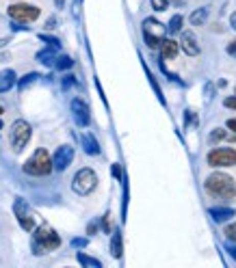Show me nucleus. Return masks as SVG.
<instances>
[{
	"label": "nucleus",
	"mask_w": 236,
	"mask_h": 268,
	"mask_svg": "<svg viewBox=\"0 0 236 268\" xmlns=\"http://www.w3.org/2000/svg\"><path fill=\"white\" fill-rule=\"evenodd\" d=\"M204 188L208 195L221 197V199H234L236 197V182L228 173H213L204 182Z\"/></svg>",
	"instance_id": "1"
},
{
	"label": "nucleus",
	"mask_w": 236,
	"mask_h": 268,
	"mask_svg": "<svg viewBox=\"0 0 236 268\" xmlns=\"http://www.w3.org/2000/svg\"><path fill=\"white\" fill-rule=\"evenodd\" d=\"M59 245H61V238H59V234L54 232L52 227H48V225L37 227V232H35V240H33L35 253L54 251V249H59Z\"/></svg>",
	"instance_id": "2"
},
{
	"label": "nucleus",
	"mask_w": 236,
	"mask_h": 268,
	"mask_svg": "<svg viewBox=\"0 0 236 268\" xmlns=\"http://www.w3.org/2000/svg\"><path fill=\"white\" fill-rule=\"evenodd\" d=\"M52 171V158L46 150H37L24 162V173L29 175H48Z\"/></svg>",
	"instance_id": "3"
},
{
	"label": "nucleus",
	"mask_w": 236,
	"mask_h": 268,
	"mask_svg": "<svg viewBox=\"0 0 236 268\" xmlns=\"http://www.w3.org/2000/svg\"><path fill=\"white\" fill-rule=\"evenodd\" d=\"M96 186H98V175L91 169H80L74 175V180H72V190L76 195H89V192H93Z\"/></svg>",
	"instance_id": "4"
},
{
	"label": "nucleus",
	"mask_w": 236,
	"mask_h": 268,
	"mask_svg": "<svg viewBox=\"0 0 236 268\" xmlns=\"http://www.w3.org/2000/svg\"><path fill=\"white\" fill-rule=\"evenodd\" d=\"M9 141H11L13 152H22L26 147V143L31 141V126L26 121H22V119L13 121L11 132H9Z\"/></svg>",
	"instance_id": "5"
},
{
	"label": "nucleus",
	"mask_w": 236,
	"mask_h": 268,
	"mask_svg": "<svg viewBox=\"0 0 236 268\" xmlns=\"http://www.w3.org/2000/svg\"><path fill=\"white\" fill-rule=\"evenodd\" d=\"M206 160L210 167H234L236 164V150H230V147H215V150L208 152Z\"/></svg>",
	"instance_id": "6"
},
{
	"label": "nucleus",
	"mask_w": 236,
	"mask_h": 268,
	"mask_svg": "<svg viewBox=\"0 0 236 268\" xmlns=\"http://www.w3.org/2000/svg\"><path fill=\"white\" fill-rule=\"evenodd\" d=\"M143 37L150 48H158L160 41L165 39V26L156 20H152V17H148V20L143 22Z\"/></svg>",
	"instance_id": "7"
},
{
	"label": "nucleus",
	"mask_w": 236,
	"mask_h": 268,
	"mask_svg": "<svg viewBox=\"0 0 236 268\" xmlns=\"http://www.w3.org/2000/svg\"><path fill=\"white\" fill-rule=\"evenodd\" d=\"M9 17L15 22H33L39 17V9L35 5H26V3L11 5L9 7Z\"/></svg>",
	"instance_id": "8"
},
{
	"label": "nucleus",
	"mask_w": 236,
	"mask_h": 268,
	"mask_svg": "<svg viewBox=\"0 0 236 268\" xmlns=\"http://www.w3.org/2000/svg\"><path fill=\"white\" fill-rule=\"evenodd\" d=\"M72 160H74V147L69 145H61L57 152H54V158H52V169L57 171H65Z\"/></svg>",
	"instance_id": "9"
},
{
	"label": "nucleus",
	"mask_w": 236,
	"mask_h": 268,
	"mask_svg": "<svg viewBox=\"0 0 236 268\" xmlns=\"http://www.w3.org/2000/svg\"><path fill=\"white\" fill-rule=\"evenodd\" d=\"M13 210H15V216H17V221H20L22 229L31 232V229L35 227V221H33V212H31V208L26 206V201L17 199V201H15V206H13Z\"/></svg>",
	"instance_id": "10"
},
{
	"label": "nucleus",
	"mask_w": 236,
	"mask_h": 268,
	"mask_svg": "<svg viewBox=\"0 0 236 268\" xmlns=\"http://www.w3.org/2000/svg\"><path fill=\"white\" fill-rule=\"evenodd\" d=\"M72 115H74V121H76L80 128H87L89 121H91V115H89V106H87L80 98L72 100Z\"/></svg>",
	"instance_id": "11"
},
{
	"label": "nucleus",
	"mask_w": 236,
	"mask_h": 268,
	"mask_svg": "<svg viewBox=\"0 0 236 268\" xmlns=\"http://www.w3.org/2000/svg\"><path fill=\"white\" fill-rule=\"evenodd\" d=\"M178 45L188 54V57H197V54H199V43H197L195 35L191 33V31H184V33H182V39H180Z\"/></svg>",
	"instance_id": "12"
},
{
	"label": "nucleus",
	"mask_w": 236,
	"mask_h": 268,
	"mask_svg": "<svg viewBox=\"0 0 236 268\" xmlns=\"http://www.w3.org/2000/svg\"><path fill=\"white\" fill-rule=\"evenodd\" d=\"M13 85H15V71L13 69H3V71H0V93H7Z\"/></svg>",
	"instance_id": "13"
},
{
	"label": "nucleus",
	"mask_w": 236,
	"mask_h": 268,
	"mask_svg": "<svg viewBox=\"0 0 236 268\" xmlns=\"http://www.w3.org/2000/svg\"><path fill=\"white\" fill-rule=\"evenodd\" d=\"M180 50V45L174 39H162L160 41V52H162V59H176V54Z\"/></svg>",
	"instance_id": "14"
},
{
	"label": "nucleus",
	"mask_w": 236,
	"mask_h": 268,
	"mask_svg": "<svg viewBox=\"0 0 236 268\" xmlns=\"http://www.w3.org/2000/svg\"><path fill=\"white\" fill-rule=\"evenodd\" d=\"M210 216H213L215 223H225L228 218L236 216V212L232 208H213L210 210Z\"/></svg>",
	"instance_id": "15"
},
{
	"label": "nucleus",
	"mask_w": 236,
	"mask_h": 268,
	"mask_svg": "<svg viewBox=\"0 0 236 268\" xmlns=\"http://www.w3.org/2000/svg\"><path fill=\"white\" fill-rule=\"evenodd\" d=\"M83 147H85V152L91 154V156H98V154H100V145H98V141H96L93 134H83Z\"/></svg>",
	"instance_id": "16"
},
{
	"label": "nucleus",
	"mask_w": 236,
	"mask_h": 268,
	"mask_svg": "<svg viewBox=\"0 0 236 268\" xmlns=\"http://www.w3.org/2000/svg\"><path fill=\"white\" fill-rule=\"evenodd\" d=\"M122 234L120 232H113V240H111V253H113V257H117L120 260L122 257Z\"/></svg>",
	"instance_id": "17"
},
{
	"label": "nucleus",
	"mask_w": 236,
	"mask_h": 268,
	"mask_svg": "<svg viewBox=\"0 0 236 268\" xmlns=\"http://www.w3.org/2000/svg\"><path fill=\"white\" fill-rule=\"evenodd\" d=\"M208 17V9H197V11L191 13V24L193 26H202Z\"/></svg>",
	"instance_id": "18"
},
{
	"label": "nucleus",
	"mask_w": 236,
	"mask_h": 268,
	"mask_svg": "<svg viewBox=\"0 0 236 268\" xmlns=\"http://www.w3.org/2000/svg\"><path fill=\"white\" fill-rule=\"evenodd\" d=\"M182 24H184V17L182 15H174L169 20V26H167V31L171 33V35H176V33H180L182 31Z\"/></svg>",
	"instance_id": "19"
},
{
	"label": "nucleus",
	"mask_w": 236,
	"mask_h": 268,
	"mask_svg": "<svg viewBox=\"0 0 236 268\" xmlns=\"http://www.w3.org/2000/svg\"><path fill=\"white\" fill-rule=\"evenodd\" d=\"M78 262L83 264V266H91V268H100L102 264H100L96 257H89V255H85V253H78Z\"/></svg>",
	"instance_id": "20"
},
{
	"label": "nucleus",
	"mask_w": 236,
	"mask_h": 268,
	"mask_svg": "<svg viewBox=\"0 0 236 268\" xmlns=\"http://www.w3.org/2000/svg\"><path fill=\"white\" fill-rule=\"evenodd\" d=\"M72 65H74V61H72L69 57H57L54 59V67L57 69H69Z\"/></svg>",
	"instance_id": "21"
},
{
	"label": "nucleus",
	"mask_w": 236,
	"mask_h": 268,
	"mask_svg": "<svg viewBox=\"0 0 236 268\" xmlns=\"http://www.w3.org/2000/svg\"><path fill=\"white\" fill-rule=\"evenodd\" d=\"M223 138H225V130H223V128H215V130L210 132V136H208V143L215 145V143L223 141Z\"/></svg>",
	"instance_id": "22"
},
{
	"label": "nucleus",
	"mask_w": 236,
	"mask_h": 268,
	"mask_svg": "<svg viewBox=\"0 0 236 268\" xmlns=\"http://www.w3.org/2000/svg\"><path fill=\"white\" fill-rule=\"evenodd\" d=\"M37 59H39L41 63H46V65H54V52H52V48H50V50L39 52V54H37Z\"/></svg>",
	"instance_id": "23"
},
{
	"label": "nucleus",
	"mask_w": 236,
	"mask_h": 268,
	"mask_svg": "<svg viewBox=\"0 0 236 268\" xmlns=\"http://www.w3.org/2000/svg\"><path fill=\"white\" fill-rule=\"evenodd\" d=\"M150 3H152L154 11H165V9L169 7V0H150Z\"/></svg>",
	"instance_id": "24"
},
{
	"label": "nucleus",
	"mask_w": 236,
	"mask_h": 268,
	"mask_svg": "<svg viewBox=\"0 0 236 268\" xmlns=\"http://www.w3.org/2000/svg\"><path fill=\"white\" fill-rule=\"evenodd\" d=\"M37 78H39V74H29V76H24V78L20 80V89H26V87L31 85V82H35Z\"/></svg>",
	"instance_id": "25"
},
{
	"label": "nucleus",
	"mask_w": 236,
	"mask_h": 268,
	"mask_svg": "<svg viewBox=\"0 0 236 268\" xmlns=\"http://www.w3.org/2000/svg\"><path fill=\"white\" fill-rule=\"evenodd\" d=\"M225 238H228L230 240V242H236V223H232V225H228V227H225Z\"/></svg>",
	"instance_id": "26"
},
{
	"label": "nucleus",
	"mask_w": 236,
	"mask_h": 268,
	"mask_svg": "<svg viewBox=\"0 0 236 268\" xmlns=\"http://www.w3.org/2000/svg\"><path fill=\"white\" fill-rule=\"evenodd\" d=\"M41 41H46L52 50H59V45H61L59 39H54V37H48V35H41Z\"/></svg>",
	"instance_id": "27"
},
{
	"label": "nucleus",
	"mask_w": 236,
	"mask_h": 268,
	"mask_svg": "<svg viewBox=\"0 0 236 268\" xmlns=\"http://www.w3.org/2000/svg\"><path fill=\"white\" fill-rule=\"evenodd\" d=\"M225 52H228L230 57L236 59V41H230V43H228V48H225Z\"/></svg>",
	"instance_id": "28"
},
{
	"label": "nucleus",
	"mask_w": 236,
	"mask_h": 268,
	"mask_svg": "<svg viewBox=\"0 0 236 268\" xmlns=\"http://www.w3.org/2000/svg\"><path fill=\"white\" fill-rule=\"evenodd\" d=\"M223 104L228 106V108H236V95H234V98H225V100H223Z\"/></svg>",
	"instance_id": "29"
},
{
	"label": "nucleus",
	"mask_w": 236,
	"mask_h": 268,
	"mask_svg": "<svg viewBox=\"0 0 236 268\" xmlns=\"http://www.w3.org/2000/svg\"><path fill=\"white\" fill-rule=\"evenodd\" d=\"M72 245H74L76 249H80V247L87 245V238H76V240H72Z\"/></svg>",
	"instance_id": "30"
},
{
	"label": "nucleus",
	"mask_w": 236,
	"mask_h": 268,
	"mask_svg": "<svg viewBox=\"0 0 236 268\" xmlns=\"http://www.w3.org/2000/svg\"><path fill=\"white\" fill-rule=\"evenodd\" d=\"M228 253H230V255L234 257V260H236V242H234V245H232V242L228 245Z\"/></svg>",
	"instance_id": "31"
},
{
	"label": "nucleus",
	"mask_w": 236,
	"mask_h": 268,
	"mask_svg": "<svg viewBox=\"0 0 236 268\" xmlns=\"http://www.w3.org/2000/svg\"><path fill=\"white\" fill-rule=\"evenodd\" d=\"M213 100V85H208L206 87V102H210Z\"/></svg>",
	"instance_id": "32"
},
{
	"label": "nucleus",
	"mask_w": 236,
	"mask_h": 268,
	"mask_svg": "<svg viewBox=\"0 0 236 268\" xmlns=\"http://www.w3.org/2000/svg\"><path fill=\"white\" fill-rule=\"evenodd\" d=\"M228 128L234 130V134H236V119H228Z\"/></svg>",
	"instance_id": "33"
},
{
	"label": "nucleus",
	"mask_w": 236,
	"mask_h": 268,
	"mask_svg": "<svg viewBox=\"0 0 236 268\" xmlns=\"http://www.w3.org/2000/svg\"><path fill=\"white\" fill-rule=\"evenodd\" d=\"M113 175H115V178H120V175H122V171H120V167H117V164H113Z\"/></svg>",
	"instance_id": "34"
},
{
	"label": "nucleus",
	"mask_w": 236,
	"mask_h": 268,
	"mask_svg": "<svg viewBox=\"0 0 236 268\" xmlns=\"http://www.w3.org/2000/svg\"><path fill=\"white\" fill-rule=\"evenodd\" d=\"M230 24H232V29L236 31V11L232 13V17H230Z\"/></svg>",
	"instance_id": "35"
},
{
	"label": "nucleus",
	"mask_w": 236,
	"mask_h": 268,
	"mask_svg": "<svg viewBox=\"0 0 236 268\" xmlns=\"http://www.w3.org/2000/svg\"><path fill=\"white\" fill-rule=\"evenodd\" d=\"M0 115H3V106H0Z\"/></svg>",
	"instance_id": "36"
},
{
	"label": "nucleus",
	"mask_w": 236,
	"mask_h": 268,
	"mask_svg": "<svg viewBox=\"0 0 236 268\" xmlns=\"http://www.w3.org/2000/svg\"><path fill=\"white\" fill-rule=\"evenodd\" d=\"M0 128H3V124H0Z\"/></svg>",
	"instance_id": "37"
}]
</instances>
